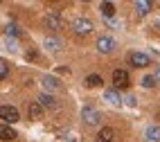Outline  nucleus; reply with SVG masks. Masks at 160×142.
<instances>
[{
  "instance_id": "f257e3e1",
  "label": "nucleus",
  "mask_w": 160,
  "mask_h": 142,
  "mask_svg": "<svg viewBox=\"0 0 160 142\" xmlns=\"http://www.w3.org/2000/svg\"><path fill=\"white\" fill-rule=\"evenodd\" d=\"M72 32L77 36H88L90 32H92V23L88 18H74L72 20Z\"/></svg>"
},
{
  "instance_id": "f03ea898",
  "label": "nucleus",
  "mask_w": 160,
  "mask_h": 142,
  "mask_svg": "<svg viewBox=\"0 0 160 142\" xmlns=\"http://www.w3.org/2000/svg\"><path fill=\"white\" fill-rule=\"evenodd\" d=\"M0 119H2V124H16L20 119V113L16 111L14 106H0Z\"/></svg>"
},
{
  "instance_id": "7ed1b4c3",
  "label": "nucleus",
  "mask_w": 160,
  "mask_h": 142,
  "mask_svg": "<svg viewBox=\"0 0 160 142\" xmlns=\"http://www.w3.org/2000/svg\"><path fill=\"white\" fill-rule=\"evenodd\" d=\"M113 86H115V90H124V88H129V86H131L129 72H126V70H115V72H113Z\"/></svg>"
},
{
  "instance_id": "20e7f679",
  "label": "nucleus",
  "mask_w": 160,
  "mask_h": 142,
  "mask_svg": "<svg viewBox=\"0 0 160 142\" xmlns=\"http://www.w3.org/2000/svg\"><path fill=\"white\" fill-rule=\"evenodd\" d=\"M129 63L133 68H147V65L151 63V59H149V54H144V52H131L129 54Z\"/></svg>"
},
{
  "instance_id": "39448f33",
  "label": "nucleus",
  "mask_w": 160,
  "mask_h": 142,
  "mask_svg": "<svg viewBox=\"0 0 160 142\" xmlns=\"http://www.w3.org/2000/svg\"><path fill=\"white\" fill-rule=\"evenodd\" d=\"M81 117H83V122H86V124H99V111H95V108L92 106H86V108H83V111H81Z\"/></svg>"
},
{
  "instance_id": "423d86ee",
  "label": "nucleus",
  "mask_w": 160,
  "mask_h": 142,
  "mask_svg": "<svg viewBox=\"0 0 160 142\" xmlns=\"http://www.w3.org/2000/svg\"><path fill=\"white\" fill-rule=\"evenodd\" d=\"M45 27H48V29H52V32L61 29V27H63V20H61V16H59L57 12H50V14L45 16Z\"/></svg>"
},
{
  "instance_id": "0eeeda50",
  "label": "nucleus",
  "mask_w": 160,
  "mask_h": 142,
  "mask_svg": "<svg viewBox=\"0 0 160 142\" xmlns=\"http://www.w3.org/2000/svg\"><path fill=\"white\" fill-rule=\"evenodd\" d=\"M43 113H45V108L41 106L38 102H32V104H29V108H27V115H29V119H34V122L43 119Z\"/></svg>"
},
{
  "instance_id": "6e6552de",
  "label": "nucleus",
  "mask_w": 160,
  "mask_h": 142,
  "mask_svg": "<svg viewBox=\"0 0 160 142\" xmlns=\"http://www.w3.org/2000/svg\"><path fill=\"white\" fill-rule=\"evenodd\" d=\"M113 48H115V41H113L111 36H99V38H97V50H99V52L108 54V52H113Z\"/></svg>"
},
{
  "instance_id": "1a4fd4ad",
  "label": "nucleus",
  "mask_w": 160,
  "mask_h": 142,
  "mask_svg": "<svg viewBox=\"0 0 160 142\" xmlns=\"http://www.w3.org/2000/svg\"><path fill=\"white\" fill-rule=\"evenodd\" d=\"M18 135H16V131H14V126H9V124H0V140L2 142H12V140H16Z\"/></svg>"
},
{
  "instance_id": "9d476101",
  "label": "nucleus",
  "mask_w": 160,
  "mask_h": 142,
  "mask_svg": "<svg viewBox=\"0 0 160 142\" xmlns=\"http://www.w3.org/2000/svg\"><path fill=\"white\" fill-rule=\"evenodd\" d=\"M144 138H147V142H160V126H156V124L147 126L144 129Z\"/></svg>"
},
{
  "instance_id": "9b49d317",
  "label": "nucleus",
  "mask_w": 160,
  "mask_h": 142,
  "mask_svg": "<svg viewBox=\"0 0 160 142\" xmlns=\"http://www.w3.org/2000/svg\"><path fill=\"white\" fill-rule=\"evenodd\" d=\"M113 138H115V131L111 126L99 129V133H97V142H113Z\"/></svg>"
},
{
  "instance_id": "f8f14e48",
  "label": "nucleus",
  "mask_w": 160,
  "mask_h": 142,
  "mask_svg": "<svg viewBox=\"0 0 160 142\" xmlns=\"http://www.w3.org/2000/svg\"><path fill=\"white\" fill-rule=\"evenodd\" d=\"M43 108H57V99L52 95H48V93H43V95H38V99H36Z\"/></svg>"
},
{
  "instance_id": "ddd939ff",
  "label": "nucleus",
  "mask_w": 160,
  "mask_h": 142,
  "mask_svg": "<svg viewBox=\"0 0 160 142\" xmlns=\"http://www.w3.org/2000/svg\"><path fill=\"white\" fill-rule=\"evenodd\" d=\"M104 97H106V102H111L113 106H120V104H122V99H120V95H117L115 88H108V90L104 93Z\"/></svg>"
},
{
  "instance_id": "4468645a",
  "label": "nucleus",
  "mask_w": 160,
  "mask_h": 142,
  "mask_svg": "<svg viewBox=\"0 0 160 142\" xmlns=\"http://www.w3.org/2000/svg\"><path fill=\"white\" fill-rule=\"evenodd\" d=\"M135 12L140 16L149 14V12H151V3H149V0H138V3H135Z\"/></svg>"
},
{
  "instance_id": "2eb2a0df",
  "label": "nucleus",
  "mask_w": 160,
  "mask_h": 142,
  "mask_svg": "<svg viewBox=\"0 0 160 142\" xmlns=\"http://www.w3.org/2000/svg\"><path fill=\"white\" fill-rule=\"evenodd\" d=\"M102 84L104 81H102L99 74H88V77H86V86H88V88H99Z\"/></svg>"
},
{
  "instance_id": "dca6fc26",
  "label": "nucleus",
  "mask_w": 160,
  "mask_h": 142,
  "mask_svg": "<svg viewBox=\"0 0 160 142\" xmlns=\"http://www.w3.org/2000/svg\"><path fill=\"white\" fill-rule=\"evenodd\" d=\"M99 9H102V14H104L106 18H113V16H115V5H113V3H102Z\"/></svg>"
},
{
  "instance_id": "f3484780",
  "label": "nucleus",
  "mask_w": 160,
  "mask_h": 142,
  "mask_svg": "<svg viewBox=\"0 0 160 142\" xmlns=\"http://www.w3.org/2000/svg\"><path fill=\"white\" fill-rule=\"evenodd\" d=\"M43 86H45L48 90H57L59 88V81L54 77H43Z\"/></svg>"
},
{
  "instance_id": "a211bd4d",
  "label": "nucleus",
  "mask_w": 160,
  "mask_h": 142,
  "mask_svg": "<svg viewBox=\"0 0 160 142\" xmlns=\"http://www.w3.org/2000/svg\"><path fill=\"white\" fill-rule=\"evenodd\" d=\"M45 48H50V50H59V48H61V41H59V38H45Z\"/></svg>"
},
{
  "instance_id": "6ab92c4d",
  "label": "nucleus",
  "mask_w": 160,
  "mask_h": 142,
  "mask_svg": "<svg viewBox=\"0 0 160 142\" xmlns=\"http://www.w3.org/2000/svg\"><path fill=\"white\" fill-rule=\"evenodd\" d=\"M7 74H9V63L5 59H0V79H5Z\"/></svg>"
},
{
  "instance_id": "aec40b11",
  "label": "nucleus",
  "mask_w": 160,
  "mask_h": 142,
  "mask_svg": "<svg viewBox=\"0 0 160 142\" xmlns=\"http://www.w3.org/2000/svg\"><path fill=\"white\" fill-rule=\"evenodd\" d=\"M142 86H144V88H153V86H156V79H153V74H147V77L142 79Z\"/></svg>"
},
{
  "instance_id": "412c9836",
  "label": "nucleus",
  "mask_w": 160,
  "mask_h": 142,
  "mask_svg": "<svg viewBox=\"0 0 160 142\" xmlns=\"http://www.w3.org/2000/svg\"><path fill=\"white\" fill-rule=\"evenodd\" d=\"M7 36H20V29L16 25H7Z\"/></svg>"
},
{
  "instance_id": "4be33fe9",
  "label": "nucleus",
  "mask_w": 160,
  "mask_h": 142,
  "mask_svg": "<svg viewBox=\"0 0 160 142\" xmlns=\"http://www.w3.org/2000/svg\"><path fill=\"white\" fill-rule=\"evenodd\" d=\"M153 79H156V84H160V65H158V70H156V74H153Z\"/></svg>"
}]
</instances>
